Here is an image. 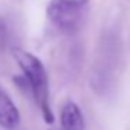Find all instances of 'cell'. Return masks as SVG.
<instances>
[{
  "label": "cell",
  "instance_id": "3",
  "mask_svg": "<svg viewBox=\"0 0 130 130\" xmlns=\"http://www.w3.org/2000/svg\"><path fill=\"white\" fill-rule=\"evenodd\" d=\"M62 130H84V116L78 105L73 101H67L60 110Z\"/></svg>",
  "mask_w": 130,
  "mask_h": 130
},
{
  "label": "cell",
  "instance_id": "4",
  "mask_svg": "<svg viewBox=\"0 0 130 130\" xmlns=\"http://www.w3.org/2000/svg\"><path fill=\"white\" fill-rule=\"evenodd\" d=\"M20 123V113L14 102L9 95L0 88V126L7 130H11Z\"/></svg>",
  "mask_w": 130,
  "mask_h": 130
},
{
  "label": "cell",
  "instance_id": "5",
  "mask_svg": "<svg viewBox=\"0 0 130 130\" xmlns=\"http://www.w3.org/2000/svg\"><path fill=\"white\" fill-rule=\"evenodd\" d=\"M7 43V27L2 18H0V48H4Z\"/></svg>",
  "mask_w": 130,
  "mask_h": 130
},
{
  "label": "cell",
  "instance_id": "2",
  "mask_svg": "<svg viewBox=\"0 0 130 130\" xmlns=\"http://www.w3.org/2000/svg\"><path fill=\"white\" fill-rule=\"evenodd\" d=\"M88 10L90 0H51L46 14L59 32L74 35L83 28Z\"/></svg>",
  "mask_w": 130,
  "mask_h": 130
},
{
  "label": "cell",
  "instance_id": "1",
  "mask_svg": "<svg viewBox=\"0 0 130 130\" xmlns=\"http://www.w3.org/2000/svg\"><path fill=\"white\" fill-rule=\"evenodd\" d=\"M13 56L23 70L27 87L29 88V91L34 95V99L39 106L45 122L46 123H53L55 116L51 108V102H49L48 74H46L42 62L29 52L18 48L13 49Z\"/></svg>",
  "mask_w": 130,
  "mask_h": 130
}]
</instances>
